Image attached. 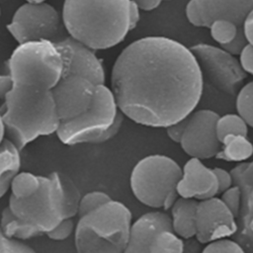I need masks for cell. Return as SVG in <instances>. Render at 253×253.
<instances>
[{
    "label": "cell",
    "mask_w": 253,
    "mask_h": 253,
    "mask_svg": "<svg viewBox=\"0 0 253 253\" xmlns=\"http://www.w3.org/2000/svg\"><path fill=\"white\" fill-rule=\"evenodd\" d=\"M236 110L247 126L253 127V81L244 85L236 98Z\"/></svg>",
    "instance_id": "25"
},
{
    "label": "cell",
    "mask_w": 253,
    "mask_h": 253,
    "mask_svg": "<svg viewBox=\"0 0 253 253\" xmlns=\"http://www.w3.org/2000/svg\"><path fill=\"white\" fill-rule=\"evenodd\" d=\"M42 175L31 172H18L10 183L11 197L15 199H26L35 195L41 188Z\"/></svg>",
    "instance_id": "22"
},
{
    "label": "cell",
    "mask_w": 253,
    "mask_h": 253,
    "mask_svg": "<svg viewBox=\"0 0 253 253\" xmlns=\"http://www.w3.org/2000/svg\"><path fill=\"white\" fill-rule=\"evenodd\" d=\"M248 44L246 39H245V36L243 34V29H238L237 31V34H236V37L234 38V40L225 44V45H222L221 48H223L224 50H226L227 52H229L230 54L232 55H237V54H240V52L242 51V49Z\"/></svg>",
    "instance_id": "33"
},
{
    "label": "cell",
    "mask_w": 253,
    "mask_h": 253,
    "mask_svg": "<svg viewBox=\"0 0 253 253\" xmlns=\"http://www.w3.org/2000/svg\"><path fill=\"white\" fill-rule=\"evenodd\" d=\"M203 245L195 236L183 239L182 253H202Z\"/></svg>",
    "instance_id": "37"
},
{
    "label": "cell",
    "mask_w": 253,
    "mask_h": 253,
    "mask_svg": "<svg viewBox=\"0 0 253 253\" xmlns=\"http://www.w3.org/2000/svg\"><path fill=\"white\" fill-rule=\"evenodd\" d=\"M181 176L182 168L171 157L148 155L134 165L129 178L130 189L141 204L169 210L178 198Z\"/></svg>",
    "instance_id": "6"
},
{
    "label": "cell",
    "mask_w": 253,
    "mask_h": 253,
    "mask_svg": "<svg viewBox=\"0 0 253 253\" xmlns=\"http://www.w3.org/2000/svg\"><path fill=\"white\" fill-rule=\"evenodd\" d=\"M60 178L64 200V218H73L77 215L81 195L72 181L61 175Z\"/></svg>",
    "instance_id": "26"
},
{
    "label": "cell",
    "mask_w": 253,
    "mask_h": 253,
    "mask_svg": "<svg viewBox=\"0 0 253 253\" xmlns=\"http://www.w3.org/2000/svg\"><path fill=\"white\" fill-rule=\"evenodd\" d=\"M233 185L241 191V206L236 216L234 240L245 253H253V161L241 162L230 171Z\"/></svg>",
    "instance_id": "16"
},
{
    "label": "cell",
    "mask_w": 253,
    "mask_h": 253,
    "mask_svg": "<svg viewBox=\"0 0 253 253\" xmlns=\"http://www.w3.org/2000/svg\"><path fill=\"white\" fill-rule=\"evenodd\" d=\"M140 14H139V8L137 5L131 0L130 3V9H129V24H130V30H133L137 23L139 22Z\"/></svg>",
    "instance_id": "41"
},
{
    "label": "cell",
    "mask_w": 253,
    "mask_h": 253,
    "mask_svg": "<svg viewBox=\"0 0 253 253\" xmlns=\"http://www.w3.org/2000/svg\"><path fill=\"white\" fill-rule=\"evenodd\" d=\"M219 199L236 218L241 206V191L239 187L236 185L231 186L229 189L222 192Z\"/></svg>",
    "instance_id": "30"
},
{
    "label": "cell",
    "mask_w": 253,
    "mask_h": 253,
    "mask_svg": "<svg viewBox=\"0 0 253 253\" xmlns=\"http://www.w3.org/2000/svg\"><path fill=\"white\" fill-rule=\"evenodd\" d=\"M45 0H26V2H44Z\"/></svg>",
    "instance_id": "43"
},
{
    "label": "cell",
    "mask_w": 253,
    "mask_h": 253,
    "mask_svg": "<svg viewBox=\"0 0 253 253\" xmlns=\"http://www.w3.org/2000/svg\"><path fill=\"white\" fill-rule=\"evenodd\" d=\"M221 147L215 157L228 162H243L253 154V144L247 136L226 135L221 140Z\"/></svg>",
    "instance_id": "21"
},
{
    "label": "cell",
    "mask_w": 253,
    "mask_h": 253,
    "mask_svg": "<svg viewBox=\"0 0 253 253\" xmlns=\"http://www.w3.org/2000/svg\"><path fill=\"white\" fill-rule=\"evenodd\" d=\"M209 29L213 41L221 46L231 42L236 37L238 31V28L233 22L225 19L213 21Z\"/></svg>",
    "instance_id": "27"
},
{
    "label": "cell",
    "mask_w": 253,
    "mask_h": 253,
    "mask_svg": "<svg viewBox=\"0 0 253 253\" xmlns=\"http://www.w3.org/2000/svg\"><path fill=\"white\" fill-rule=\"evenodd\" d=\"M218 117V114L207 109L188 116L180 145L191 158L203 160L215 157L221 147L215 129Z\"/></svg>",
    "instance_id": "11"
},
{
    "label": "cell",
    "mask_w": 253,
    "mask_h": 253,
    "mask_svg": "<svg viewBox=\"0 0 253 253\" xmlns=\"http://www.w3.org/2000/svg\"><path fill=\"white\" fill-rule=\"evenodd\" d=\"M118 111L111 89L100 84L92 107L77 118L60 122L55 133L67 145L98 143L101 135L113 124Z\"/></svg>",
    "instance_id": "8"
},
{
    "label": "cell",
    "mask_w": 253,
    "mask_h": 253,
    "mask_svg": "<svg viewBox=\"0 0 253 253\" xmlns=\"http://www.w3.org/2000/svg\"><path fill=\"white\" fill-rule=\"evenodd\" d=\"M111 86L124 116L142 126L167 127L192 114L203 94L204 77L189 47L150 36L118 55Z\"/></svg>",
    "instance_id": "1"
},
{
    "label": "cell",
    "mask_w": 253,
    "mask_h": 253,
    "mask_svg": "<svg viewBox=\"0 0 253 253\" xmlns=\"http://www.w3.org/2000/svg\"><path fill=\"white\" fill-rule=\"evenodd\" d=\"M112 198L103 191H92L81 197L77 215L79 217L93 211L102 205L110 202Z\"/></svg>",
    "instance_id": "28"
},
{
    "label": "cell",
    "mask_w": 253,
    "mask_h": 253,
    "mask_svg": "<svg viewBox=\"0 0 253 253\" xmlns=\"http://www.w3.org/2000/svg\"><path fill=\"white\" fill-rule=\"evenodd\" d=\"M183 239L172 230L159 232L150 248L149 253H182Z\"/></svg>",
    "instance_id": "24"
},
{
    "label": "cell",
    "mask_w": 253,
    "mask_h": 253,
    "mask_svg": "<svg viewBox=\"0 0 253 253\" xmlns=\"http://www.w3.org/2000/svg\"><path fill=\"white\" fill-rule=\"evenodd\" d=\"M99 85L79 75L61 77L51 90L59 121L77 118L88 111L97 98Z\"/></svg>",
    "instance_id": "12"
},
{
    "label": "cell",
    "mask_w": 253,
    "mask_h": 253,
    "mask_svg": "<svg viewBox=\"0 0 253 253\" xmlns=\"http://www.w3.org/2000/svg\"><path fill=\"white\" fill-rule=\"evenodd\" d=\"M75 223L72 218H64L58 222L53 229H51L46 236L55 241H61L67 239L75 230Z\"/></svg>",
    "instance_id": "32"
},
{
    "label": "cell",
    "mask_w": 253,
    "mask_h": 253,
    "mask_svg": "<svg viewBox=\"0 0 253 253\" xmlns=\"http://www.w3.org/2000/svg\"><path fill=\"white\" fill-rule=\"evenodd\" d=\"M0 253H37L23 241L10 238L0 232Z\"/></svg>",
    "instance_id": "31"
},
{
    "label": "cell",
    "mask_w": 253,
    "mask_h": 253,
    "mask_svg": "<svg viewBox=\"0 0 253 253\" xmlns=\"http://www.w3.org/2000/svg\"><path fill=\"white\" fill-rule=\"evenodd\" d=\"M64 219V200L60 174L42 175L40 190L26 199L10 196L8 206L2 211L0 232L5 236L27 240L48 233Z\"/></svg>",
    "instance_id": "4"
},
{
    "label": "cell",
    "mask_w": 253,
    "mask_h": 253,
    "mask_svg": "<svg viewBox=\"0 0 253 253\" xmlns=\"http://www.w3.org/2000/svg\"><path fill=\"white\" fill-rule=\"evenodd\" d=\"M7 30L18 44L48 41L56 42L67 36L59 12L44 2H26L13 14Z\"/></svg>",
    "instance_id": "9"
},
{
    "label": "cell",
    "mask_w": 253,
    "mask_h": 253,
    "mask_svg": "<svg viewBox=\"0 0 253 253\" xmlns=\"http://www.w3.org/2000/svg\"><path fill=\"white\" fill-rule=\"evenodd\" d=\"M0 114L7 139L20 151L38 137L56 132L60 124L52 91L30 82H13Z\"/></svg>",
    "instance_id": "3"
},
{
    "label": "cell",
    "mask_w": 253,
    "mask_h": 253,
    "mask_svg": "<svg viewBox=\"0 0 253 253\" xmlns=\"http://www.w3.org/2000/svg\"><path fill=\"white\" fill-rule=\"evenodd\" d=\"M253 9V0H190L186 6V17L196 27L209 28L219 19L233 22L238 29Z\"/></svg>",
    "instance_id": "14"
},
{
    "label": "cell",
    "mask_w": 253,
    "mask_h": 253,
    "mask_svg": "<svg viewBox=\"0 0 253 253\" xmlns=\"http://www.w3.org/2000/svg\"><path fill=\"white\" fill-rule=\"evenodd\" d=\"M0 13H1V12H0Z\"/></svg>",
    "instance_id": "44"
},
{
    "label": "cell",
    "mask_w": 253,
    "mask_h": 253,
    "mask_svg": "<svg viewBox=\"0 0 253 253\" xmlns=\"http://www.w3.org/2000/svg\"><path fill=\"white\" fill-rule=\"evenodd\" d=\"M132 1L137 5L139 9L143 11H152L156 9L162 1H165V0H132Z\"/></svg>",
    "instance_id": "40"
},
{
    "label": "cell",
    "mask_w": 253,
    "mask_h": 253,
    "mask_svg": "<svg viewBox=\"0 0 253 253\" xmlns=\"http://www.w3.org/2000/svg\"><path fill=\"white\" fill-rule=\"evenodd\" d=\"M215 129L219 141L224 136L230 134L243 136H247L248 134V126L237 114H226L218 117Z\"/></svg>",
    "instance_id": "23"
},
{
    "label": "cell",
    "mask_w": 253,
    "mask_h": 253,
    "mask_svg": "<svg viewBox=\"0 0 253 253\" xmlns=\"http://www.w3.org/2000/svg\"><path fill=\"white\" fill-rule=\"evenodd\" d=\"M200 66L203 76L216 89L227 95H234L247 74L238 59L221 47L198 43L190 47Z\"/></svg>",
    "instance_id": "10"
},
{
    "label": "cell",
    "mask_w": 253,
    "mask_h": 253,
    "mask_svg": "<svg viewBox=\"0 0 253 253\" xmlns=\"http://www.w3.org/2000/svg\"><path fill=\"white\" fill-rule=\"evenodd\" d=\"M177 193L181 198L194 199L198 202L216 197L218 186L212 169L198 158H190L182 168Z\"/></svg>",
    "instance_id": "17"
},
{
    "label": "cell",
    "mask_w": 253,
    "mask_h": 253,
    "mask_svg": "<svg viewBox=\"0 0 253 253\" xmlns=\"http://www.w3.org/2000/svg\"><path fill=\"white\" fill-rule=\"evenodd\" d=\"M238 60L245 73L253 75V45L248 43L240 52Z\"/></svg>",
    "instance_id": "35"
},
{
    "label": "cell",
    "mask_w": 253,
    "mask_h": 253,
    "mask_svg": "<svg viewBox=\"0 0 253 253\" xmlns=\"http://www.w3.org/2000/svg\"><path fill=\"white\" fill-rule=\"evenodd\" d=\"M242 29H243V34L245 36L247 42L253 45V9L249 12L247 17L245 18L242 25Z\"/></svg>",
    "instance_id": "38"
},
{
    "label": "cell",
    "mask_w": 253,
    "mask_h": 253,
    "mask_svg": "<svg viewBox=\"0 0 253 253\" xmlns=\"http://www.w3.org/2000/svg\"><path fill=\"white\" fill-rule=\"evenodd\" d=\"M202 253H245V251L234 239L221 238L207 243Z\"/></svg>",
    "instance_id": "29"
},
{
    "label": "cell",
    "mask_w": 253,
    "mask_h": 253,
    "mask_svg": "<svg viewBox=\"0 0 253 253\" xmlns=\"http://www.w3.org/2000/svg\"><path fill=\"white\" fill-rule=\"evenodd\" d=\"M7 71L13 82H30L52 90L62 77L63 64L53 42H30L13 50Z\"/></svg>",
    "instance_id": "7"
},
{
    "label": "cell",
    "mask_w": 253,
    "mask_h": 253,
    "mask_svg": "<svg viewBox=\"0 0 253 253\" xmlns=\"http://www.w3.org/2000/svg\"><path fill=\"white\" fill-rule=\"evenodd\" d=\"M5 135H6L5 126H4V123H3L2 116H1V114H0V145H1V143L4 141V139H5Z\"/></svg>",
    "instance_id": "42"
},
{
    "label": "cell",
    "mask_w": 253,
    "mask_h": 253,
    "mask_svg": "<svg viewBox=\"0 0 253 253\" xmlns=\"http://www.w3.org/2000/svg\"><path fill=\"white\" fill-rule=\"evenodd\" d=\"M131 0H64L61 12L68 36L93 50L122 42L130 30Z\"/></svg>",
    "instance_id": "2"
},
{
    "label": "cell",
    "mask_w": 253,
    "mask_h": 253,
    "mask_svg": "<svg viewBox=\"0 0 253 253\" xmlns=\"http://www.w3.org/2000/svg\"><path fill=\"white\" fill-rule=\"evenodd\" d=\"M212 171L215 175L217 186H218V193H222L225 190L229 189L231 186H233V180L230 172L226 171L223 168L215 167L212 168Z\"/></svg>",
    "instance_id": "34"
},
{
    "label": "cell",
    "mask_w": 253,
    "mask_h": 253,
    "mask_svg": "<svg viewBox=\"0 0 253 253\" xmlns=\"http://www.w3.org/2000/svg\"><path fill=\"white\" fill-rule=\"evenodd\" d=\"M187 119H188V117L166 127V133L172 141L180 143L182 135H183L185 127H186V125H187Z\"/></svg>",
    "instance_id": "36"
},
{
    "label": "cell",
    "mask_w": 253,
    "mask_h": 253,
    "mask_svg": "<svg viewBox=\"0 0 253 253\" xmlns=\"http://www.w3.org/2000/svg\"><path fill=\"white\" fill-rule=\"evenodd\" d=\"M198 201L194 199L177 198L171 207L172 230L182 239L196 235V212Z\"/></svg>",
    "instance_id": "19"
},
{
    "label": "cell",
    "mask_w": 253,
    "mask_h": 253,
    "mask_svg": "<svg viewBox=\"0 0 253 253\" xmlns=\"http://www.w3.org/2000/svg\"><path fill=\"white\" fill-rule=\"evenodd\" d=\"M13 87V80L11 76L6 73V74H1L0 75V99L4 100L6 95L11 91Z\"/></svg>",
    "instance_id": "39"
},
{
    "label": "cell",
    "mask_w": 253,
    "mask_h": 253,
    "mask_svg": "<svg viewBox=\"0 0 253 253\" xmlns=\"http://www.w3.org/2000/svg\"><path fill=\"white\" fill-rule=\"evenodd\" d=\"M237 230L236 219L217 197L198 202L196 235L202 243L233 236Z\"/></svg>",
    "instance_id": "13"
},
{
    "label": "cell",
    "mask_w": 253,
    "mask_h": 253,
    "mask_svg": "<svg viewBox=\"0 0 253 253\" xmlns=\"http://www.w3.org/2000/svg\"><path fill=\"white\" fill-rule=\"evenodd\" d=\"M20 150L7 138L0 145V199L7 193L14 176L20 172Z\"/></svg>",
    "instance_id": "20"
},
{
    "label": "cell",
    "mask_w": 253,
    "mask_h": 253,
    "mask_svg": "<svg viewBox=\"0 0 253 253\" xmlns=\"http://www.w3.org/2000/svg\"><path fill=\"white\" fill-rule=\"evenodd\" d=\"M130 224L128 208L111 200L79 217L74 230L77 253H124Z\"/></svg>",
    "instance_id": "5"
},
{
    "label": "cell",
    "mask_w": 253,
    "mask_h": 253,
    "mask_svg": "<svg viewBox=\"0 0 253 253\" xmlns=\"http://www.w3.org/2000/svg\"><path fill=\"white\" fill-rule=\"evenodd\" d=\"M58 49L62 64V77L67 75H79L85 77L95 84H105V70L101 59L95 50L82 42L66 36L54 42Z\"/></svg>",
    "instance_id": "15"
},
{
    "label": "cell",
    "mask_w": 253,
    "mask_h": 253,
    "mask_svg": "<svg viewBox=\"0 0 253 253\" xmlns=\"http://www.w3.org/2000/svg\"><path fill=\"white\" fill-rule=\"evenodd\" d=\"M164 230H172L168 213L160 211L143 213L131 222L124 253H149L155 236Z\"/></svg>",
    "instance_id": "18"
}]
</instances>
